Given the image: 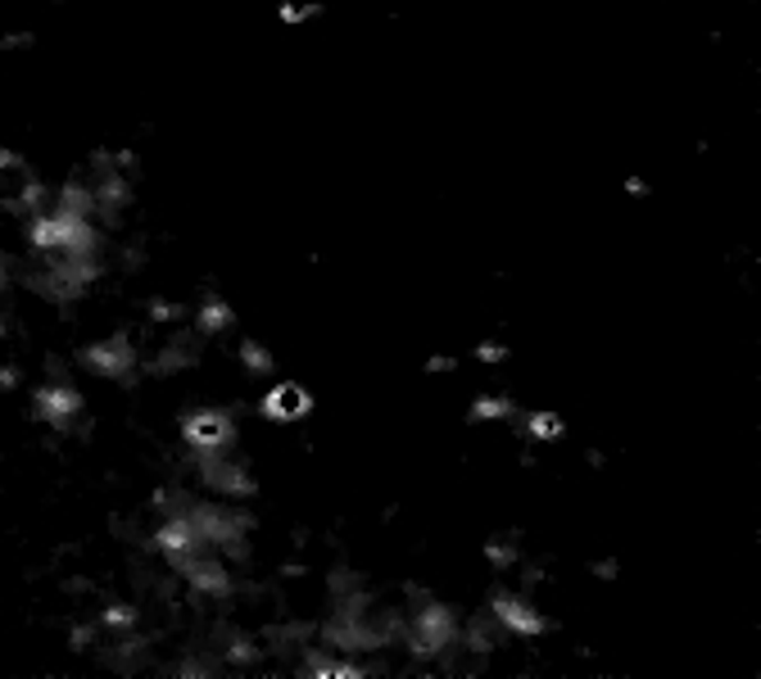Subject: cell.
Here are the masks:
<instances>
[{
  "label": "cell",
  "instance_id": "obj_1",
  "mask_svg": "<svg viewBox=\"0 0 761 679\" xmlns=\"http://www.w3.org/2000/svg\"><path fill=\"white\" fill-rule=\"evenodd\" d=\"M309 408H313V399H309L304 385H295V380L272 385V390L263 395V412L272 421H300V417H309Z\"/></svg>",
  "mask_w": 761,
  "mask_h": 679
}]
</instances>
